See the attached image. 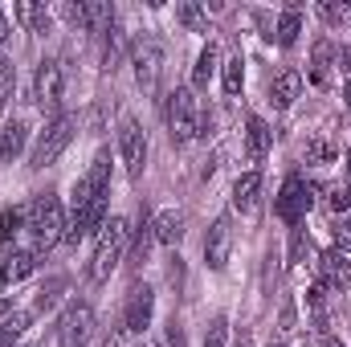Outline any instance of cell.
I'll use <instances>...</instances> for the list:
<instances>
[{
  "label": "cell",
  "mask_w": 351,
  "mask_h": 347,
  "mask_svg": "<svg viewBox=\"0 0 351 347\" xmlns=\"http://www.w3.org/2000/svg\"><path fill=\"white\" fill-rule=\"evenodd\" d=\"M25 229L33 233V250H37V254H45V250H53L58 241H66V213H62V200H58L53 192H41V196L29 204V213H25Z\"/></svg>",
  "instance_id": "obj_1"
},
{
  "label": "cell",
  "mask_w": 351,
  "mask_h": 347,
  "mask_svg": "<svg viewBox=\"0 0 351 347\" xmlns=\"http://www.w3.org/2000/svg\"><path fill=\"white\" fill-rule=\"evenodd\" d=\"M127 241H131V221L127 217H110L98 233V246H94V261H90V278L94 282H106L110 270L123 261L127 254Z\"/></svg>",
  "instance_id": "obj_2"
},
{
  "label": "cell",
  "mask_w": 351,
  "mask_h": 347,
  "mask_svg": "<svg viewBox=\"0 0 351 347\" xmlns=\"http://www.w3.org/2000/svg\"><path fill=\"white\" fill-rule=\"evenodd\" d=\"M164 119H168V135H172V143H188V139H196V135H200V106H196L192 90L176 86L172 94H168Z\"/></svg>",
  "instance_id": "obj_3"
},
{
  "label": "cell",
  "mask_w": 351,
  "mask_h": 347,
  "mask_svg": "<svg viewBox=\"0 0 351 347\" xmlns=\"http://www.w3.org/2000/svg\"><path fill=\"white\" fill-rule=\"evenodd\" d=\"M74 143V119L70 115H58L45 131H41V139H37V147H33V160H29V168H49V164H58V156L66 152Z\"/></svg>",
  "instance_id": "obj_4"
},
{
  "label": "cell",
  "mask_w": 351,
  "mask_h": 347,
  "mask_svg": "<svg viewBox=\"0 0 351 347\" xmlns=\"http://www.w3.org/2000/svg\"><path fill=\"white\" fill-rule=\"evenodd\" d=\"M311 204H315V188H311L302 176H290V180L282 184L278 200H274V208H278V217H282L286 225H298V221L311 213Z\"/></svg>",
  "instance_id": "obj_5"
},
{
  "label": "cell",
  "mask_w": 351,
  "mask_h": 347,
  "mask_svg": "<svg viewBox=\"0 0 351 347\" xmlns=\"http://www.w3.org/2000/svg\"><path fill=\"white\" fill-rule=\"evenodd\" d=\"M90 331H94V307L90 302H70L58 319V339L62 347H86Z\"/></svg>",
  "instance_id": "obj_6"
},
{
  "label": "cell",
  "mask_w": 351,
  "mask_h": 347,
  "mask_svg": "<svg viewBox=\"0 0 351 347\" xmlns=\"http://www.w3.org/2000/svg\"><path fill=\"white\" fill-rule=\"evenodd\" d=\"M119 156H123L131 180L143 176V164H147V135H143V127H139L135 119H123V123H119Z\"/></svg>",
  "instance_id": "obj_7"
},
{
  "label": "cell",
  "mask_w": 351,
  "mask_h": 347,
  "mask_svg": "<svg viewBox=\"0 0 351 347\" xmlns=\"http://www.w3.org/2000/svg\"><path fill=\"white\" fill-rule=\"evenodd\" d=\"M106 188H110V156L98 152L94 164H90V172L74 184V208H86V204H94V200H102Z\"/></svg>",
  "instance_id": "obj_8"
},
{
  "label": "cell",
  "mask_w": 351,
  "mask_h": 347,
  "mask_svg": "<svg viewBox=\"0 0 351 347\" xmlns=\"http://www.w3.org/2000/svg\"><path fill=\"white\" fill-rule=\"evenodd\" d=\"M131 66H135V82L147 90V94H156L160 70H164V45L160 41H139L131 49Z\"/></svg>",
  "instance_id": "obj_9"
},
{
  "label": "cell",
  "mask_w": 351,
  "mask_h": 347,
  "mask_svg": "<svg viewBox=\"0 0 351 347\" xmlns=\"http://www.w3.org/2000/svg\"><path fill=\"white\" fill-rule=\"evenodd\" d=\"M152 315H156V294L152 286H131L127 294V307H123V327L131 335H143L152 327Z\"/></svg>",
  "instance_id": "obj_10"
},
{
  "label": "cell",
  "mask_w": 351,
  "mask_h": 347,
  "mask_svg": "<svg viewBox=\"0 0 351 347\" xmlns=\"http://www.w3.org/2000/svg\"><path fill=\"white\" fill-rule=\"evenodd\" d=\"M229 254H233V229H229V217H217L213 229H208V237H204V261H208V270H225Z\"/></svg>",
  "instance_id": "obj_11"
},
{
  "label": "cell",
  "mask_w": 351,
  "mask_h": 347,
  "mask_svg": "<svg viewBox=\"0 0 351 347\" xmlns=\"http://www.w3.org/2000/svg\"><path fill=\"white\" fill-rule=\"evenodd\" d=\"M62 66L58 62H41L37 66V78H33V98H37V106L41 110H53L58 102H62Z\"/></svg>",
  "instance_id": "obj_12"
},
{
  "label": "cell",
  "mask_w": 351,
  "mask_h": 347,
  "mask_svg": "<svg viewBox=\"0 0 351 347\" xmlns=\"http://www.w3.org/2000/svg\"><path fill=\"white\" fill-rule=\"evenodd\" d=\"M319 270H323V286H331V290L351 286V254H343V250H327L319 258Z\"/></svg>",
  "instance_id": "obj_13"
},
{
  "label": "cell",
  "mask_w": 351,
  "mask_h": 347,
  "mask_svg": "<svg viewBox=\"0 0 351 347\" xmlns=\"http://www.w3.org/2000/svg\"><path fill=\"white\" fill-rule=\"evenodd\" d=\"M269 143H274V131L265 127V119L250 115V119H245V156H250L254 164H262L265 152H269Z\"/></svg>",
  "instance_id": "obj_14"
},
{
  "label": "cell",
  "mask_w": 351,
  "mask_h": 347,
  "mask_svg": "<svg viewBox=\"0 0 351 347\" xmlns=\"http://www.w3.org/2000/svg\"><path fill=\"white\" fill-rule=\"evenodd\" d=\"M25 139H29V127L25 119H12L0 127V164H12L21 152H25Z\"/></svg>",
  "instance_id": "obj_15"
},
{
  "label": "cell",
  "mask_w": 351,
  "mask_h": 347,
  "mask_svg": "<svg viewBox=\"0 0 351 347\" xmlns=\"http://www.w3.org/2000/svg\"><path fill=\"white\" fill-rule=\"evenodd\" d=\"M298 90H302V74H298V70H282V74L269 82V102H274L278 110H286V106H294Z\"/></svg>",
  "instance_id": "obj_16"
},
{
  "label": "cell",
  "mask_w": 351,
  "mask_h": 347,
  "mask_svg": "<svg viewBox=\"0 0 351 347\" xmlns=\"http://www.w3.org/2000/svg\"><path fill=\"white\" fill-rule=\"evenodd\" d=\"M298 33H302V8H298V4H286L282 16H278V29L269 33V41H278L282 49H290V45L298 41Z\"/></svg>",
  "instance_id": "obj_17"
},
{
  "label": "cell",
  "mask_w": 351,
  "mask_h": 347,
  "mask_svg": "<svg viewBox=\"0 0 351 347\" xmlns=\"http://www.w3.org/2000/svg\"><path fill=\"white\" fill-rule=\"evenodd\" d=\"M152 237H156L160 246H176V241L184 237V217H180L176 208L156 213V217H152Z\"/></svg>",
  "instance_id": "obj_18"
},
{
  "label": "cell",
  "mask_w": 351,
  "mask_h": 347,
  "mask_svg": "<svg viewBox=\"0 0 351 347\" xmlns=\"http://www.w3.org/2000/svg\"><path fill=\"white\" fill-rule=\"evenodd\" d=\"M258 196H262V172H245L233 184V208L237 213H254L258 208Z\"/></svg>",
  "instance_id": "obj_19"
},
{
  "label": "cell",
  "mask_w": 351,
  "mask_h": 347,
  "mask_svg": "<svg viewBox=\"0 0 351 347\" xmlns=\"http://www.w3.org/2000/svg\"><path fill=\"white\" fill-rule=\"evenodd\" d=\"M33 270H37V250H12L8 258L0 261L4 282H21V278H29Z\"/></svg>",
  "instance_id": "obj_20"
},
{
  "label": "cell",
  "mask_w": 351,
  "mask_h": 347,
  "mask_svg": "<svg viewBox=\"0 0 351 347\" xmlns=\"http://www.w3.org/2000/svg\"><path fill=\"white\" fill-rule=\"evenodd\" d=\"M331 58H335V45H331L327 37H319V41H315V53H311V82H315V86H327Z\"/></svg>",
  "instance_id": "obj_21"
},
{
  "label": "cell",
  "mask_w": 351,
  "mask_h": 347,
  "mask_svg": "<svg viewBox=\"0 0 351 347\" xmlns=\"http://www.w3.org/2000/svg\"><path fill=\"white\" fill-rule=\"evenodd\" d=\"M217 74V45L208 41L204 49H200V58H196V66H192V86L196 90H204L208 86V78Z\"/></svg>",
  "instance_id": "obj_22"
},
{
  "label": "cell",
  "mask_w": 351,
  "mask_h": 347,
  "mask_svg": "<svg viewBox=\"0 0 351 347\" xmlns=\"http://www.w3.org/2000/svg\"><path fill=\"white\" fill-rule=\"evenodd\" d=\"M12 16H16L21 25H29V29H37V33H45V25H49V16H45V8H41V4H33V0H16V4H12Z\"/></svg>",
  "instance_id": "obj_23"
},
{
  "label": "cell",
  "mask_w": 351,
  "mask_h": 347,
  "mask_svg": "<svg viewBox=\"0 0 351 347\" xmlns=\"http://www.w3.org/2000/svg\"><path fill=\"white\" fill-rule=\"evenodd\" d=\"M29 319H33L29 311H12V315H8V319L0 323V347H12V344H16V339L25 335V327H29Z\"/></svg>",
  "instance_id": "obj_24"
},
{
  "label": "cell",
  "mask_w": 351,
  "mask_h": 347,
  "mask_svg": "<svg viewBox=\"0 0 351 347\" xmlns=\"http://www.w3.org/2000/svg\"><path fill=\"white\" fill-rule=\"evenodd\" d=\"M221 82H225V94H229V98H233V94H241V82H245V62H241V53H233V58L225 62Z\"/></svg>",
  "instance_id": "obj_25"
},
{
  "label": "cell",
  "mask_w": 351,
  "mask_h": 347,
  "mask_svg": "<svg viewBox=\"0 0 351 347\" xmlns=\"http://www.w3.org/2000/svg\"><path fill=\"white\" fill-rule=\"evenodd\" d=\"M176 16H180V25H184V29H192V33H208V16H204L196 4H188V0H184V4H176Z\"/></svg>",
  "instance_id": "obj_26"
},
{
  "label": "cell",
  "mask_w": 351,
  "mask_h": 347,
  "mask_svg": "<svg viewBox=\"0 0 351 347\" xmlns=\"http://www.w3.org/2000/svg\"><path fill=\"white\" fill-rule=\"evenodd\" d=\"M21 225H25V213H21V208H4V213H0V246H8V241L21 233Z\"/></svg>",
  "instance_id": "obj_27"
},
{
  "label": "cell",
  "mask_w": 351,
  "mask_h": 347,
  "mask_svg": "<svg viewBox=\"0 0 351 347\" xmlns=\"http://www.w3.org/2000/svg\"><path fill=\"white\" fill-rule=\"evenodd\" d=\"M119 53H123V33L110 25V37H106V45H102V70H114Z\"/></svg>",
  "instance_id": "obj_28"
},
{
  "label": "cell",
  "mask_w": 351,
  "mask_h": 347,
  "mask_svg": "<svg viewBox=\"0 0 351 347\" xmlns=\"http://www.w3.org/2000/svg\"><path fill=\"white\" fill-rule=\"evenodd\" d=\"M335 156V147L327 143V135H315L311 143H306V164H327Z\"/></svg>",
  "instance_id": "obj_29"
},
{
  "label": "cell",
  "mask_w": 351,
  "mask_h": 347,
  "mask_svg": "<svg viewBox=\"0 0 351 347\" xmlns=\"http://www.w3.org/2000/svg\"><path fill=\"white\" fill-rule=\"evenodd\" d=\"M225 339H229V319L217 315V319L208 323V331H204V347H225Z\"/></svg>",
  "instance_id": "obj_30"
},
{
  "label": "cell",
  "mask_w": 351,
  "mask_h": 347,
  "mask_svg": "<svg viewBox=\"0 0 351 347\" xmlns=\"http://www.w3.org/2000/svg\"><path fill=\"white\" fill-rule=\"evenodd\" d=\"M335 250L351 254V221H335Z\"/></svg>",
  "instance_id": "obj_31"
},
{
  "label": "cell",
  "mask_w": 351,
  "mask_h": 347,
  "mask_svg": "<svg viewBox=\"0 0 351 347\" xmlns=\"http://www.w3.org/2000/svg\"><path fill=\"white\" fill-rule=\"evenodd\" d=\"M319 12H323V21H327V25H343V16H348V8H343V4H323Z\"/></svg>",
  "instance_id": "obj_32"
},
{
  "label": "cell",
  "mask_w": 351,
  "mask_h": 347,
  "mask_svg": "<svg viewBox=\"0 0 351 347\" xmlns=\"http://www.w3.org/2000/svg\"><path fill=\"white\" fill-rule=\"evenodd\" d=\"M8 94H12V66H0V106L8 102Z\"/></svg>",
  "instance_id": "obj_33"
},
{
  "label": "cell",
  "mask_w": 351,
  "mask_h": 347,
  "mask_svg": "<svg viewBox=\"0 0 351 347\" xmlns=\"http://www.w3.org/2000/svg\"><path fill=\"white\" fill-rule=\"evenodd\" d=\"M58 290H66V278H53V282H49V286L41 290V307H49V302L58 298Z\"/></svg>",
  "instance_id": "obj_34"
},
{
  "label": "cell",
  "mask_w": 351,
  "mask_h": 347,
  "mask_svg": "<svg viewBox=\"0 0 351 347\" xmlns=\"http://www.w3.org/2000/svg\"><path fill=\"white\" fill-rule=\"evenodd\" d=\"M348 204H351V192H348V188H331V208L339 213V208H348Z\"/></svg>",
  "instance_id": "obj_35"
},
{
  "label": "cell",
  "mask_w": 351,
  "mask_h": 347,
  "mask_svg": "<svg viewBox=\"0 0 351 347\" xmlns=\"http://www.w3.org/2000/svg\"><path fill=\"white\" fill-rule=\"evenodd\" d=\"M282 331H294V307L282 311Z\"/></svg>",
  "instance_id": "obj_36"
},
{
  "label": "cell",
  "mask_w": 351,
  "mask_h": 347,
  "mask_svg": "<svg viewBox=\"0 0 351 347\" xmlns=\"http://www.w3.org/2000/svg\"><path fill=\"white\" fill-rule=\"evenodd\" d=\"M168 347H184V335H180V327L172 323V331H168Z\"/></svg>",
  "instance_id": "obj_37"
},
{
  "label": "cell",
  "mask_w": 351,
  "mask_h": 347,
  "mask_svg": "<svg viewBox=\"0 0 351 347\" xmlns=\"http://www.w3.org/2000/svg\"><path fill=\"white\" fill-rule=\"evenodd\" d=\"M8 45V21H4V8H0V49Z\"/></svg>",
  "instance_id": "obj_38"
},
{
  "label": "cell",
  "mask_w": 351,
  "mask_h": 347,
  "mask_svg": "<svg viewBox=\"0 0 351 347\" xmlns=\"http://www.w3.org/2000/svg\"><path fill=\"white\" fill-rule=\"evenodd\" d=\"M237 347H254V335H250V331H241V335H237Z\"/></svg>",
  "instance_id": "obj_39"
},
{
  "label": "cell",
  "mask_w": 351,
  "mask_h": 347,
  "mask_svg": "<svg viewBox=\"0 0 351 347\" xmlns=\"http://www.w3.org/2000/svg\"><path fill=\"white\" fill-rule=\"evenodd\" d=\"M343 102H348V110H351V82L343 86Z\"/></svg>",
  "instance_id": "obj_40"
},
{
  "label": "cell",
  "mask_w": 351,
  "mask_h": 347,
  "mask_svg": "<svg viewBox=\"0 0 351 347\" xmlns=\"http://www.w3.org/2000/svg\"><path fill=\"white\" fill-rule=\"evenodd\" d=\"M323 347H348V344H339V339H323Z\"/></svg>",
  "instance_id": "obj_41"
},
{
  "label": "cell",
  "mask_w": 351,
  "mask_h": 347,
  "mask_svg": "<svg viewBox=\"0 0 351 347\" xmlns=\"http://www.w3.org/2000/svg\"><path fill=\"white\" fill-rule=\"evenodd\" d=\"M0 311H8V302H4V298H0Z\"/></svg>",
  "instance_id": "obj_42"
}]
</instances>
